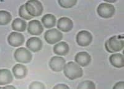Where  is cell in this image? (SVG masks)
I'll return each mask as SVG.
<instances>
[{
  "label": "cell",
  "mask_w": 124,
  "mask_h": 89,
  "mask_svg": "<svg viewBox=\"0 0 124 89\" xmlns=\"http://www.w3.org/2000/svg\"><path fill=\"white\" fill-rule=\"evenodd\" d=\"M63 71L65 76L70 80L76 79L83 75V70L81 67L73 61L65 64Z\"/></svg>",
  "instance_id": "1"
},
{
  "label": "cell",
  "mask_w": 124,
  "mask_h": 89,
  "mask_svg": "<svg viewBox=\"0 0 124 89\" xmlns=\"http://www.w3.org/2000/svg\"><path fill=\"white\" fill-rule=\"evenodd\" d=\"M124 47V41L123 36H114L107 39L105 43V48L109 53L114 54L120 52Z\"/></svg>",
  "instance_id": "2"
},
{
  "label": "cell",
  "mask_w": 124,
  "mask_h": 89,
  "mask_svg": "<svg viewBox=\"0 0 124 89\" xmlns=\"http://www.w3.org/2000/svg\"><path fill=\"white\" fill-rule=\"evenodd\" d=\"M25 7L27 13L33 18L40 16L44 11L42 4L37 0L27 1L25 4Z\"/></svg>",
  "instance_id": "3"
},
{
  "label": "cell",
  "mask_w": 124,
  "mask_h": 89,
  "mask_svg": "<svg viewBox=\"0 0 124 89\" xmlns=\"http://www.w3.org/2000/svg\"><path fill=\"white\" fill-rule=\"evenodd\" d=\"M97 13L102 18H110L116 13V8L113 4L102 3L97 6Z\"/></svg>",
  "instance_id": "4"
},
{
  "label": "cell",
  "mask_w": 124,
  "mask_h": 89,
  "mask_svg": "<svg viewBox=\"0 0 124 89\" xmlns=\"http://www.w3.org/2000/svg\"><path fill=\"white\" fill-rule=\"evenodd\" d=\"M14 57L17 62L23 64L29 63L32 59V55L29 50L25 47H19L14 52Z\"/></svg>",
  "instance_id": "5"
},
{
  "label": "cell",
  "mask_w": 124,
  "mask_h": 89,
  "mask_svg": "<svg viewBox=\"0 0 124 89\" xmlns=\"http://www.w3.org/2000/svg\"><path fill=\"white\" fill-rule=\"evenodd\" d=\"M44 39L48 44H55L63 39V34L58 29H50L45 33Z\"/></svg>",
  "instance_id": "6"
},
{
  "label": "cell",
  "mask_w": 124,
  "mask_h": 89,
  "mask_svg": "<svg viewBox=\"0 0 124 89\" xmlns=\"http://www.w3.org/2000/svg\"><path fill=\"white\" fill-rule=\"evenodd\" d=\"M76 43L81 47L88 46L93 41V36L87 31H81L78 33L76 37Z\"/></svg>",
  "instance_id": "7"
},
{
  "label": "cell",
  "mask_w": 124,
  "mask_h": 89,
  "mask_svg": "<svg viewBox=\"0 0 124 89\" xmlns=\"http://www.w3.org/2000/svg\"><path fill=\"white\" fill-rule=\"evenodd\" d=\"M27 30L31 35L40 36L44 32V27L39 20L33 19L29 22Z\"/></svg>",
  "instance_id": "8"
},
{
  "label": "cell",
  "mask_w": 124,
  "mask_h": 89,
  "mask_svg": "<svg viewBox=\"0 0 124 89\" xmlns=\"http://www.w3.org/2000/svg\"><path fill=\"white\" fill-rule=\"evenodd\" d=\"M66 64V61L63 57L58 55L54 56L49 61V66L51 69L54 72H61L63 70Z\"/></svg>",
  "instance_id": "9"
},
{
  "label": "cell",
  "mask_w": 124,
  "mask_h": 89,
  "mask_svg": "<svg viewBox=\"0 0 124 89\" xmlns=\"http://www.w3.org/2000/svg\"><path fill=\"white\" fill-rule=\"evenodd\" d=\"M25 38L23 34L17 32H12L8 36V42L13 47H19L23 45Z\"/></svg>",
  "instance_id": "10"
},
{
  "label": "cell",
  "mask_w": 124,
  "mask_h": 89,
  "mask_svg": "<svg viewBox=\"0 0 124 89\" xmlns=\"http://www.w3.org/2000/svg\"><path fill=\"white\" fill-rule=\"evenodd\" d=\"M56 26L59 31L68 33L71 31L73 27V22L69 18L62 17L58 20Z\"/></svg>",
  "instance_id": "11"
},
{
  "label": "cell",
  "mask_w": 124,
  "mask_h": 89,
  "mask_svg": "<svg viewBox=\"0 0 124 89\" xmlns=\"http://www.w3.org/2000/svg\"><path fill=\"white\" fill-rule=\"evenodd\" d=\"M25 45L28 50L33 52H37L42 48L43 43L39 37H32L27 39Z\"/></svg>",
  "instance_id": "12"
},
{
  "label": "cell",
  "mask_w": 124,
  "mask_h": 89,
  "mask_svg": "<svg viewBox=\"0 0 124 89\" xmlns=\"http://www.w3.org/2000/svg\"><path fill=\"white\" fill-rule=\"evenodd\" d=\"M75 61L81 67H86L91 62V56L87 52H79L76 54Z\"/></svg>",
  "instance_id": "13"
},
{
  "label": "cell",
  "mask_w": 124,
  "mask_h": 89,
  "mask_svg": "<svg viewBox=\"0 0 124 89\" xmlns=\"http://www.w3.org/2000/svg\"><path fill=\"white\" fill-rule=\"evenodd\" d=\"M53 51L55 54L58 55V56H63L66 55L69 53L70 47L66 42H59L54 45Z\"/></svg>",
  "instance_id": "14"
},
{
  "label": "cell",
  "mask_w": 124,
  "mask_h": 89,
  "mask_svg": "<svg viewBox=\"0 0 124 89\" xmlns=\"http://www.w3.org/2000/svg\"><path fill=\"white\" fill-rule=\"evenodd\" d=\"M109 61L110 64L114 67L120 69L124 67V57L122 54L114 53L112 54L109 57Z\"/></svg>",
  "instance_id": "15"
},
{
  "label": "cell",
  "mask_w": 124,
  "mask_h": 89,
  "mask_svg": "<svg viewBox=\"0 0 124 89\" xmlns=\"http://www.w3.org/2000/svg\"><path fill=\"white\" fill-rule=\"evenodd\" d=\"M13 73L17 79H22L26 77L27 74V69L23 64H16L13 67Z\"/></svg>",
  "instance_id": "16"
},
{
  "label": "cell",
  "mask_w": 124,
  "mask_h": 89,
  "mask_svg": "<svg viewBox=\"0 0 124 89\" xmlns=\"http://www.w3.org/2000/svg\"><path fill=\"white\" fill-rule=\"evenodd\" d=\"M13 80V77L9 70L0 69V85H5L11 83Z\"/></svg>",
  "instance_id": "17"
},
{
  "label": "cell",
  "mask_w": 124,
  "mask_h": 89,
  "mask_svg": "<svg viewBox=\"0 0 124 89\" xmlns=\"http://www.w3.org/2000/svg\"><path fill=\"white\" fill-rule=\"evenodd\" d=\"M41 22L45 28L50 29L56 25V19L54 14H46L42 18Z\"/></svg>",
  "instance_id": "18"
},
{
  "label": "cell",
  "mask_w": 124,
  "mask_h": 89,
  "mask_svg": "<svg viewBox=\"0 0 124 89\" xmlns=\"http://www.w3.org/2000/svg\"><path fill=\"white\" fill-rule=\"evenodd\" d=\"M27 24L25 20L21 18H16L13 20L11 24L12 29L15 31L24 32L26 30Z\"/></svg>",
  "instance_id": "19"
},
{
  "label": "cell",
  "mask_w": 124,
  "mask_h": 89,
  "mask_svg": "<svg viewBox=\"0 0 124 89\" xmlns=\"http://www.w3.org/2000/svg\"><path fill=\"white\" fill-rule=\"evenodd\" d=\"M12 20V16L8 11L1 10L0 11V25H7Z\"/></svg>",
  "instance_id": "20"
},
{
  "label": "cell",
  "mask_w": 124,
  "mask_h": 89,
  "mask_svg": "<svg viewBox=\"0 0 124 89\" xmlns=\"http://www.w3.org/2000/svg\"><path fill=\"white\" fill-rule=\"evenodd\" d=\"M77 89H96V84L93 81L87 80L80 82Z\"/></svg>",
  "instance_id": "21"
},
{
  "label": "cell",
  "mask_w": 124,
  "mask_h": 89,
  "mask_svg": "<svg viewBox=\"0 0 124 89\" xmlns=\"http://www.w3.org/2000/svg\"><path fill=\"white\" fill-rule=\"evenodd\" d=\"M58 3L63 8L69 9L75 6L77 3L76 0H59Z\"/></svg>",
  "instance_id": "22"
},
{
  "label": "cell",
  "mask_w": 124,
  "mask_h": 89,
  "mask_svg": "<svg viewBox=\"0 0 124 89\" xmlns=\"http://www.w3.org/2000/svg\"><path fill=\"white\" fill-rule=\"evenodd\" d=\"M19 16L24 20H30L33 18V17L30 16V14L27 13V10L25 9V4H23L20 6L19 9Z\"/></svg>",
  "instance_id": "23"
},
{
  "label": "cell",
  "mask_w": 124,
  "mask_h": 89,
  "mask_svg": "<svg viewBox=\"0 0 124 89\" xmlns=\"http://www.w3.org/2000/svg\"><path fill=\"white\" fill-rule=\"evenodd\" d=\"M29 89H46L45 85L42 82L34 81L31 83L29 86Z\"/></svg>",
  "instance_id": "24"
},
{
  "label": "cell",
  "mask_w": 124,
  "mask_h": 89,
  "mask_svg": "<svg viewBox=\"0 0 124 89\" xmlns=\"http://www.w3.org/2000/svg\"><path fill=\"white\" fill-rule=\"evenodd\" d=\"M53 89H70L69 87L65 83H58L55 85Z\"/></svg>",
  "instance_id": "25"
},
{
  "label": "cell",
  "mask_w": 124,
  "mask_h": 89,
  "mask_svg": "<svg viewBox=\"0 0 124 89\" xmlns=\"http://www.w3.org/2000/svg\"><path fill=\"white\" fill-rule=\"evenodd\" d=\"M112 89H124V82L120 81L118 82L114 85Z\"/></svg>",
  "instance_id": "26"
},
{
  "label": "cell",
  "mask_w": 124,
  "mask_h": 89,
  "mask_svg": "<svg viewBox=\"0 0 124 89\" xmlns=\"http://www.w3.org/2000/svg\"><path fill=\"white\" fill-rule=\"evenodd\" d=\"M2 89H16L13 85H6V86L3 87Z\"/></svg>",
  "instance_id": "27"
},
{
  "label": "cell",
  "mask_w": 124,
  "mask_h": 89,
  "mask_svg": "<svg viewBox=\"0 0 124 89\" xmlns=\"http://www.w3.org/2000/svg\"><path fill=\"white\" fill-rule=\"evenodd\" d=\"M3 89V87H0V89Z\"/></svg>",
  "instance_id": "28"
}]
</instances>
